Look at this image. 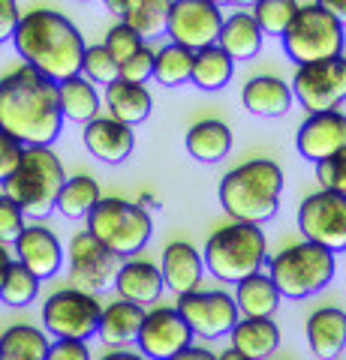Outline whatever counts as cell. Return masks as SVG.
<instances>
[{
	"label": "cell",
	"instance_id": "obj_1",
	"mask_svg": "<svg viewBox=\"0 0 346 360\" xmlns=\"http://www.w3.org/2000/svg\"><path fill=\"white\" fill-rule=\"evenodd\" d=\"M61 127L58 84L30 66H18L0 78V132L21 148H51Z\"/></svg>",
	"mask_w": 346,
	"mask_h": 360
},
{
	"label": "cell",
	"instance_id": "obj_2",
	"mask_svg": "<svg viewBox=\"0 0 346 360\" xmlns=\"http://www.w3.org/2000/svg\"><path fill=\"white\" fill-rule=\"evenodd\" d=\"M13 45L25 66L46 75L54 84L82 72V58L87 49L79 27L54 9H30L21 15L13 33Z\"/></svg>",
	"mask_w": 346,
	"mask_h": 360
},
{
	"label": "cell",
	"instance_id": "obj_3",
	"mask_svg": "<svg viewBox=\"0 0 346 360\" xmlns=\"http://www.w3.org/2000/svg\"><path fill=\"white\" fill-rule=\"evenodd\" d=\"M283 184V168L274 160H247L223 174L217 198L232 222L262 225L280 210Z\"/></svg>",
	"mask_w": 346,
	"mask_h": 360
},
{
	"label": "cell",
	"instance_id": "obj_4",
	"mask_svg": "<svg viewBox=\"0 0 346 360\" xmlns=\"http://www.w3.org/2000/svg\"><path fill=\"white\" fill-rule=\"evenodd\" d=\"M63 184L66 172L58 153L51 148H25L18 168L4 184V195L13 198L25 217L46 219L58 205Z\"/></svg>",
	"mask_w": 346,
	"mask_h": 360
},
{
	"label": "cell",
	"instance_id": "obj_5",
	"mask_svg": "<svg viewBox=\"0 0 346 360\" xmlns=\"http://www.w3.org/2000/svg\"><path fill=\"white\" fill-rule=\"evenodd\" d=\"M268 262V240L259 225L250 222H229L208 238L202 250V264L217 276L220 283H241L259 274Z\"/></svg>",
	"mask_w": 346,
	"mask_h": 360
},
{
	"label": "cell",
	"instance_id": "obj_6",
	"mask_svg": "<svg viewBox=\"0 0 346 360\" xmlns=\"http://www.w3.org/2000/svg\"><path fill=\"white\" fill-rule=\"evenodd\" d=\"M87 231L109 252H115L121 262H127V258H136L148 246L154 234V219L136 201L109 195L99 198V205L87 213Z\"/></svg>",
	"mask_w": 346,
	"mask_h": 360
},
{
	"label": "cell",
	"instance_id": "obj_7",
	"mask_svg": "<svg viewBox=\"0 0 346 360\" xmlns=\"http://www.w3.org/2000/svg\"><path fill=\"white\" fill-rule=\"evenodd\" d=\"M334 274H338L334 252L307 240L286 246V250H280L268 262V276H271L274 288L280 291V297H289V300L319 295L322 288L331 285Z\"/></svg>",
	"mask_w": 346,
	"mask_h": 360
},
{
	"label": "cell",
	"instance_id": "obj_8",
	"mask_svg": "<svg viewBox=\"0 0 346 360\" xmlns=\"http://www.w3.org/2000/svg\"><path fill=\"white\" fill-rule=\"evenodd\" d=\"M280 42L289 60L295 66H307L340 58L346 45V30L322 4H304L298 6L292 25L280 37Z\"/></svg>",
	"mask_w": 346,
	"mask_h": 360
},
{
	"label": "cell",
	"instance_id": "obj_9",
	"mask_svg": "<svg viewBox=\"0 0 346 360\" xmlns=\"http://www.w3.org/2000/svg\"><path fill=\"white\" fill-rule=\"evenodd\" d=\"M99 315H103V307H99L97 295H87L79 288H58L42 303V324L54 340L87 342L91 336H97Z\"/></svg>",
	"mask_w": 346,
	"mask_h": 360
},
{
	"label": "cell",
	"instance_id": "obj_10",
	"mask_svg": "<svg viewBox=\"0 0 346 360\" xmlns=\"http://www.w3.org/2000/svg\"><path fill=\"white\" fill-rule=\"evenodd\" d=\"M289 90H292V99L307 108V115L338 111L346 103V58L340 54L331 60L298 66Z\"/></svg>",
	"mask_w": 346,
	"mask_h": 360
},
{
	"label": "cell",
	"instance_id": "obj_11",
	"mask_svg": "<svg viewBox=\"0 0 346 360\" xmlns=\"http://www.w3.org/2000/svg\"><path fill=\"white\" fill-rule=\"evenodd\" d=\"M175 309L193 330V336H202V340L229 336L241 319L235 297L223 288H196L187 295H178Z\"/></svg>",
	"mask_w": 346,
	"mask_h": 360
},
{
	"label": "cell",
	"instance_id": "obj_12",
	"mask_svg": "<svg viewBox=\"0 0 346 360\" xmlns=\"http://www.w3.org/2000/svg\"><path fill=\"white\" fill-rule=\"evenodd\" d=\"M298 231L304 234L307 243H316L328 252H343L346 250V198L334 193H319L307 195L298 205Z\"/></svg>",
	"mask_w": 346,
	"mask_h": 360
},
{
	"label": "cell",
	"instance_id": "obj_13",
	"mask_svg": "<svg viewBox=\"0 0 346 360\" xmlns=\"http://www.w3.org/2000/svg\"><path fill=\"white\" fill-rule=\"evenodd\" d=\"M66 262H70V279L73 288L87 291V295H99L115 285L121 258L109 252L91 231H75L66 250Z\"/></svg>",
	"mask_w": 346,
	"mask_h": 360
},
{
	"label": "cell",
	"instance_id": "obj_14",
	"mask_svg": "<svg viewBox=\"0 0 346 360\" xmlns=\"http://www.w3.org/2000/svg\"><path fill=\"white\" fill-rule=\"evenodd\" d=\"M223 27V13L211 0H175L166 15V33L175 45L187 51H202L208 45H217Z\"/></svg>",
	"mask_w": 346,
	"mask_h": 360
},
{
	"label": "cell",
	"instance_id": "obj_15",
	"mask_svg": "<svg viewBox=\"0 0 346 360\" xmlns=\"http://www.w3.org/2000/svg\"><path fill=\"white\" fill-rule=\"evenodd\" d=\"M136 342L144 360H172L178 352L193 345V330L175 307H151L144 309Z\"/></svg>",
	"mask_w": 346,
	"mask_h": 360
},
{
	"label": "cell",
	"instance_id": "obj_16",
	"mask_svg": "<svg viewBox=\"0 0 346 360\" xmlns=\"http://www.w3.org/2000/svg\"><path fill=\"white\" fill-rule=\"evenodd\" d=\"M295 148L307 162H322L346 148V115L343 111H319L307 115L295 132Z\"/></svg>",
	"mask_w": 346,
	"mask_h": 360
},
{
	"label": "cell",
	"instance_id": "obj_17",
	"mask_svg": "<svg viewBox=\"0 0 346 360\" xmlns=\"http://www.w3.org/2000/svg\"><path fill=\"white\" fill-rule=\"evenodd\" d=\"M16 262L25 264L39 283H46V279L58 276V270L63 267V243L46 225H25V231L16 240Z\"/></svg>",
	"mask_w": 346,
	"mask_h": 360
},
{
	"label": "cell",
	"instance_id": "obj_18",
	"mask_svg": "<svg viewBox=\"0 0 346 360\" xmlns=\"http://www.w3.org/2000/svg\"><path fill=\"white\" fill-rule=\"evenodd\" d=\"M82 141H85V148L91 150V156L118 165L136 148V132H132V127H124V123L111 120L106 115V117H94L87 123L82 132Z\"/></svg>",
	"mask_w": 346,
	"mask_h": 360
},
{
	"label": "cell",
	"instance_id": "obj_19",
	"mask_svg": "<svg viewBox=\"0 0 346 360\" xmlns=\"http://www.w3.org/2000/svg\"><path fill=\"white\" fill-rule=\"evenodd\" d=\"M115 288L121 300H130L136 307H154L163 295V274L154 262H144V258H127L118 267L115 276Z\"/></svg>",
	"mask_w": 346,
	"mask_h": 360
},
{
	"label": "cell",
	"instance_id": "obj_20",
	"mask_svg": "<svg viewBox=\"0 0 346 360\" xmlns=\"http://www.w3.org/2000/svg\"><path fill=\"white\" fill-rule=\"evenodd\" d=\"M163 285L172 288L175 295H187V291H196L202 283L205 264H202V252L196 250L190 240H172L163 250Z\"/></svg>",
	"mask_w": 346,
	"mask_h": 360
},
{
	"label": "cell",
	"instance_id": "obj_21",
	"mask_svg": "<svg viewBox=\"0 0 346 360\" xmlns=\"http://www.w3.org/2000/svg\"><path fill=\"white\" fill-rule=\"evenodd\" d=\"M304 333L319 360H334L346 348V312L340 307H319L307 319Z\"/></svg>",
	"mask_w": 346,
	"mask_h": 360
},
{
	"label": "cell",
	"instance_id": "obj_22",
	"mask_svg": "<svg viewBox=\"0 0 346 360\" xmlns=\"http://www.w3.org/2000/svg\"><path fill=\"white\" fill-rule=\"evenodd\" d=\"M241 103L256 117H283L292 105V90L277 75H253L241 90Z\"/></svg>",
	"mask_w": 346,
	"mask_h": 360
},
{
	"label": "cell",
	"instance_id": "obj_23",
	"mask_svg": "<svg viewBox=\"0 0 346 360\" xmlns=\"http://www.w3.org/2000/svg\"><path fill=\"white\" fill-rule=\"evenodd\" d=\"M103 103L109 108V117L124 123V127H139L142 120L151 117V108H154V96L144 84H130V82H121L115 78L109 87H106V96Z\"/></svg>",
	"mask_w": 346,
	"mask_h": 360
},
{
	"label": "cell",
	"instance_id": "obj_24",
	"mask_svg": "<svg viewBox=\"0 0 346 360\" xmlns=\"http://www.w3.org/2000/svg\"><path fill=\"white\" fill-rule=\"evenodd\" d=\"M262 30L256 25V18L250 13H232L229 18H223L220 37H217V49L226 58L235 60H253L262 51Z\"/></svg>",
	"mask_w": 346,
	"mask_h": 360
},
{
	"label": "cell",
	"instance_id": "obj_25",
	"mask_svg": "<svg viewBox=\"0 0 346 360\" xmlns=\"http://www.w3.org/2000/svg\"><path fill=\"white\" fill-rule=\"evenodd\" d=\"M184 144L193 160L214 165L220 160H226L232 150V129H229V123H223L217 117H205L187 129Z\"/></svg>",
	"mask_w": 346,
	"mask_h": 360
},
{
	"label": "cell",
	"instance_id": "obj_26",
	"mask_svg": "<svg viewBox=\"0 0 346 360\" xmlns=\"http://www.w3.org/2000/svg\"><path fill=\"white\" fill-rule=\"evenodd\" d=\"M229 336L232 348L250 360H268L280 348V328L274 319H238Z\"/></svg>",
	"mask_w": 346,
	"mask_h": 360
},
{
	"label": "cell",
	"instance_id": "obj_27",
	"mask_svg": "<svg viewBox=\"0 0 346 360\" xmlns=\"http://www.w3.org/2000/svg\"><path fill=\"white\" fill-rule=\"evenodd\" d=\"M106 6L111 13H118L121 25L136 30L142 39L160 37L166 30V15H169V4L166 0H109Z\"/></svg>",
	"mask_w": 346,
	"mask_h": 360
},
{
	"label": "cell",
	"instance_id": "obj_28",
	"mask_svg": "<svg viewBox=\"0 0 346 360\" xmlns=\"http://www.w3.org/2000/svg\"><path fill=\"white\" fill-rule=\"evenodd\" d=\"M144 309L136 307L130 300H111L109 307H103V315H99V328L97 336L106 345H127L139 340V328H142Z\"/></svg>",
	"mask_w": 346,
	"mask_h": 360
},
{
	"label": "cell",
	"instance_id": "obj_29",
	"mask_svg": "<svg viewBox=\"0 0 346 360\" xmlns=\"http://www.w3.org/2000/svg\"><path fill=\"white\" fill-rule=\"evenodd\" d=\"M235 307L241 312V319H271L280 307V291L274 288L271 276H265L262 270L259 274H253L247 279H241L235 285Z\"/></svg>",
	"mask_w": 346,
	"mask_h": 360
},
{
	"label": "cell",
	"instance_id": "obj_30",
	"mask_svg": "<svg viewBox=\"0 0 346 360\" xmlns=\"http://www.w3.org/2000/svg\"><path fill=\"white\" fill-rule=\"evenodd\" d=\"M58 99H61L63 120L82 123V127H87L94 117H99V105H103L97 87L91 82H85L82 75H73V78H66V82H61L58 84Z\"/></svg>",
	"mask_w": 346,
	"mask_h": 360
},
{
	"label": "cell",
	"instance_id": "obj_31",
	"mask_svg": "<svg viewBox=\"0 0 346 360\" xmlns=\"http://www.w3.org/2000/svg\"><path fill=\"white\" fill-rule=\"evenodd\" d=\"M99 198H103V189H99L97 177L73 174V177H66V184L61 186L54 210L66 219H87V213L99 205Z\"/></svg>",
	"mask_w": 346,
	"mask_h": 360
},
{
	"label": "cell",
	"instance_id": "obj_32",
	"mask_svg": "<svg viewBox=\"0 0 346 360\" xmlns=\"http://www.w3.org/2000/svg\"><path fill=\"white\" fill-rule=\"evenodd\" d=\"M51 340L33 324H9L0 336V360H46Z\"/></svg>",
	"mask_w": 346,
	"mask_h": 360
},
{
	"label": "cell",
	"instance_id": "obj_33",
	"mask_svg": "<svg viewBox=\"0 0 346 360\" xmlns=\"http://www.w3.org/2000/svg\"><path fill=\"white\" fill-rule=\"evenodd\" d=\"M232 72H235V63H232L217 45H208V49H202V51H193V72H190V82H193L199 90L226 87Z\"/></svg>",
	"mask_w": 346,
	"mask_h": 360
},
{
	"label": "cell",
	"instance_id": "obj_34",
	"mask_svg": "<svg viewBox=\"0 0 346 360\" xmlns=\"http://www.w3.org/2000/svg\"><path fill=\"white\" fill-rule=\"evenodd\" d=\"M193 72V51L181 49V45H163L160 51H154V78L166 87H178L190 82Z\"/></svg>",
	"mask_w": 346,
	"mask_h": 360
},
{
	"label": "cell",
	"instance_id": "obj_35",
	"mask_svg": "<svg viewBox=\"0 0 346 360\" xmlns=\"http://www.w3.org/2000/svg\"><path fill=\"white\" fill-rule=\"evenodd\" d=\"M37 295H39V279L13 258V264L6 267L4 283H0V303H6V307H30Z\"/></svg>",
	"mask_w": 346,
	"mask_h": 360
},
{
	"label": "cell",
	"instance_id": "obj_36",
	"mask_svg": "<svg viewBox=\"0 0 346 360\" xmlns=\"http://www.w3.org/2000/svg\"><path fill=\"white\" fill-rule=\"evenodd\" d=\"M295 13H298V4H292V0H259L250 15L256 18L262 37H283L289 25H292Z\"/></svg>",
	"mask_w": 346,
	"mask_h": 360
},
{
	"label": "cell",
	"instance_id": "obj_37",
	"mask_svg": "<svg viewBox=\"0 0 346 360\" xmlns=\"http://www.w3.org/2000/svg\"><path fill=\"white\" fill-rule=\"evenodd\" d=\"M79 75L85 78V82H91V84H106L109 87L118 78V63L106 51V45H87Z\"/></svg>",
	"mask_w": 346,
	"mask_h": 360
},
{
	"label": "cell",
	"instance_id": "obj_38",
	"mask_svg": "<svg viewBox=\"0 0 346 360\" xmlns=\"http://www.w3.org/2000/svg\"><path fill=\"white\" fill-rule=\"evenodd\" d=\"M103 45H106V51L111 54V58H115V63L121 66V63H127L139 49H144V39L139 37L136 30H130L127 25H121L118 21V25H111L106 30Z\"/></svg>",
	"mask_w": 346,
	"mask_h": 360
},
{
	"label": "cell",
	"instance_id": "obj_39",
	"mask_svg": "<svg viewBox=\"0 0 346 360\" xmlns=\"http://www.w3.org/2000/svg\"><path fill=\"white\" fill-rule=\"evenodd\" d=\"M316 180L326 193L343 195L346 198V148L340 153L328 156V160L316 162Z\"/></svg>",
	"mask_w": 346,
	"mask_h": 360
},
{
	"label": "cell",
	"instance_id": "obj_40",
	"mask_svg": "<svg viewBox=\"0 0 346 360\" xmlns=\"http://www.w3.org/2000/svg\"><path fill=\"white\" fill-rule=\"evenodd\" d=\"M21 231H25V213L13 198L0 193V243H16Z\"/></svg>",
	"mask_w": 346,
	"mask_h": 360
},
{
	"label": "cell",
	"instance_id": "obj_41",
	"mask_svg": "<svg viewBox=\"0 0 346 360\" xmlns=\"http://www.w3.org/2000/svg\"><path fill=\"white\" fill-rule=\"evenodd\" d=\"M118 78L121 82H130V84H144L148 78H154V51L148 45L139 49L127 63L118 66Z\"/></svg>",
	"mask_w": 346,
	"mask_h": 360
},
{
	"label": "cell",
	"instance_id": "obj_42",
	"mask_svg": "<svg viewBox=\"0 0 346 360\" xmlns=\"http://www.w3.org/2000/svg\"><path fill=\"white\" fill-rule=\"evenodd\" d=\"M21 153H25V148H21L16 139H9L6 132H0V186H4L9 180V174L18 168Z\"/></svg>",
	"mask_w": 346,
	"mask_h": 360
},
{
	"label": "cell",
	"instance_id": "obj_43",
	"mask_svg": "<svg viewBox=\"0 0 346 360\" xmlns=\"http://www.w3.org/2000/svg\"><path fill=\"white\" fill-rule=\"evenodd\" d=\"M46 360H91V348L79 340H54L49 345Z\"/></svg>",
	"mask_w": 346,
	"mask_h": 360
},
{
	"label": "cell",
	"instance_id": "obj_44",
	"mask_svg": "<svg viewBox=\"0 0 346 360\" xmlns=\"http://www.w3.org/2000/svg\"><path fill=\"white\" fill-rule=\"evenodd\" d=\"M21 21V13H18V4L16 0H0V45L4 42H13V33Z\"/></svg>",
	"mask_w": 346,
	"mask_h": 360
},
{
	"label": "cell",
	"instance_id": "obj_45",
	"mask_svg": "<svg viewBox=\"0 0 346 360\" xmlns=\"http://www.w3.org/2000/svg\"><path fill=\"white\" fill-rule=\"evenodd\" d=\"M172 360H217V354L211 348H199V345H190L184 352H178Z\"/></svg>",
	"mask_w": 346,
	"mask_h": 360
},
{
	"label": "cell",
	"instance_id": "obj_46",
	"mask_svg": "<svg viewBox=\"0 0 346 360\" xmlns=\"http://www.w3.org/2000/svg\"><path fill=\"white\" fill-rule=\"evenodd\" d=\"M322 6H326L328 13L340 21V25H346V0H326Z\"/></svg>",
	"mask_w": 346,
	"mask_h": 360
},
{
	"label": "cell",
	"instance_id": "obj_47",
	"mask_svg": "<svg viewBox=\"0 0 346 360\" xmlns=\"http://www.w3.org/2000/svg\"><path fill=\"white\" fill-rule=\"evenodd\" d=\"M99 360H144L139 352H127V348H115V352H109L103 354Z\"/></svg>",
	"mask_w": 346,
	"mask_h": 360
},
{
	"label": "cell",
	"instance_id": "obj_48",
	"mask_svg": "<svg viewBox=\"0 0 346 360\" xmlns=\"http://www.w3.org/2000/svg\"><path fill=\"white\" fill-rule=\"evenodd\" d=\"M13 264V255H9V250L4 243H0V283H4V276H6V267Z\"/></svg>",
	"mask_w": 346,
	"mask_h": 360
},
{
	"label": "cell",
	"instance_id": "obj_49",
	"mask_svg": "<svg viewBox=\"0 0 346 360\" xmlns=\"http://www.w3.org/2000/svg\"><path fill=\"white\" fill-rule=\"evenodd\" d=\"M217 360H250V357H244V354H238L235 348H226V352H223Z\"/></svg>",
	"mask_w": 346,
	"mask_h": 360
},
{
	"label": "cell",
	"instance_id": "obj_50",
	"mask_svg": "<svg viewBox=\"0 0 346 360\" xmlns=\"http://www.w3.org/2000/svg\"><path fill=\"white\" fill-rule=\"evenodd\" d=\"M0 336H4V330H0Z\"/></svg>",
	"mask_w": 346,
	"mask_h": 360
}]
</instances>
